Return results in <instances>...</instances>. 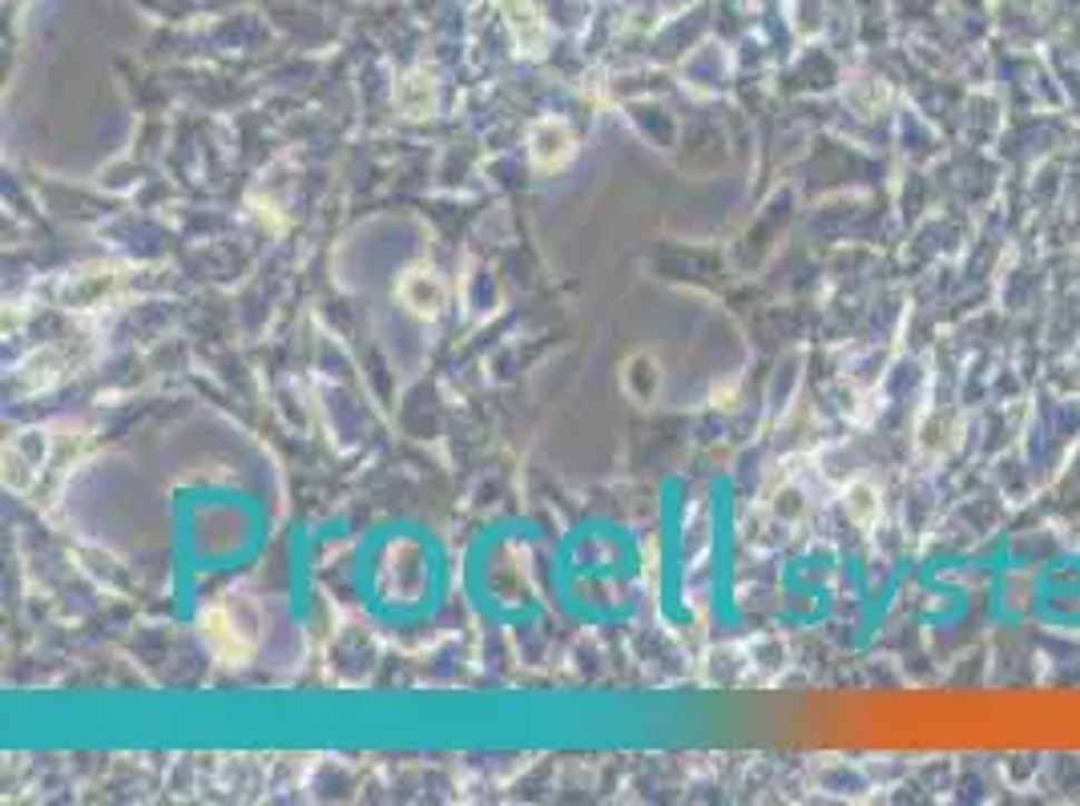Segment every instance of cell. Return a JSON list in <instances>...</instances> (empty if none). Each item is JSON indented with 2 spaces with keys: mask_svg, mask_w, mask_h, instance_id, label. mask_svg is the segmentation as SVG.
<instances>
[{
  "mask_svg": "<svg viewBox=\"0 0 1080 806\" xmlns=\"http://www.w3.org/2000/svg\"><path fill=\"white\" fill-rule=\"evenodd\" d=\"M960 435H964L960 415L932 412V415H923L920 427H915V448H920L923 460H948L955 448H960Z\"/></svg>",
  "mask_w": 1080,
  "mask_h": 806,
  "instance_id": "obj_4",
  "label": "cell"
},
{
  "mask_svg": "<svg viewBox=\"0 0 1080 806\" xmlns=\"http://www.w3.org/2000/svg\"><path fill=\"white\" fill-rule=\"evenodd\" d=\"M400 298L415 318H435L448 303V287L432 266H412V271L400 278Z\"/></svg>",
  "mask_w": 1080,
  "mask_h": 806,
  "instance_id": "obj_3",
  "label": "cell"
},
{
  "mask_svg": "<svg viewBox=\"0 0 1080 806\" xmlns=\"http://www.w3.org/2000/svg\"><path fill=\"white\" fill-rule=\"evenodd\" d=\"M572 154H577V138H572V129L564 121H557V117H540L537 126L529 129V161L537 170L544 174L561 170V166L572 161Z\"/></svg>",
  "mask_w": 1080,
  "mask_h": 806,
  "instance_id": "obj_2",
  "label": "cell"
},
{
  "mask_svg": "<svg viewBox=\"0 0 1080 806\" xmlns=\"http://www.w3.org/2000/svg\"><path fill=\"white\" fill-rule=\"evenodd\" d=\"M843 101H847L858 117H880L883 109L895 101V94H891V86L883 81V77L858 73V77H851L847 86H843Z\"/></svg>",
  "mask_w": 1080,
  "mask_h": 806,
  "instance_id": "obj_6",
  "label": "cell"
},
{
  "mask_svg": "<svg viewBox=\"0 0 1080 806\" xmlns=\"http://www.w3.org/2000/svg\"><path fill=\"white\" fill-rule=\"evenodd\" d=\"M117 287H121V275H114V271H81V275H69L61 283V303L69 311L106 307V298Z\"/></svg>",
  "mask_w": 1080,
  "mask_h": 806,
  "instance_id": "obj_5",
  "label": "cell"
},
{
  "mask_svg": "<svg viewBox=\"0 0 1080 806\" xmlns=\"http://www.w3.org/2000/svg\"><path fill=\"white\" fill-rule=\"evenodd\" d=\"M202 637L218 661L226 666H243L255 653L258 637H255V613L246 601H234V597H223V601L206 604L202 613Z\"/></svg>",
  "mask_w": 1080,
  "mask_h": 806,
  "instance_id": "obj_1",
  "label": "cell"
},
{
  "mask_svg": "<svg viewBox=\"0 0 1080 806\" xmlns=\"http://www.w3.org/2000/svg\"><path fill=\"white\" fill-rule=\"evenodd\" d=\"M504 12H509V29H512V37H517V49L520 53L537 57L540 49H544V21L537 17L532 0H509Z\"/></svg>",
  "mask_w": 1080,
  "mask_h": 806,
  "instance_id": "obj_7",
  "label": "cell"
},
{
  "mask_svg": "<svg viewBox=\"0 0 1080 806\" xmlns=\"http://www.w3.org/2000/svg\"><path fill=\"white\" fill-rule=\"evenodd\" d=\"M395 109H400L403 117H432L435 86L424 69H420V73H408L400 86H395Z\"/></svg>",
  "mask_w": 1080,
  "mask_h": 806,
  "instance_id": "obj_8",
  "label": "cell"
},
{
  "mask_svg": "<svg viewBox=\"0 0 1080 806\" xmlns=\"http://www.w3.org/2000/svg\"><path fill=\"white\" fill-rule=\"evenodd\" d=\"M843 509H847V517L855 520L858 529L880 524V517H883L880 484H871V480H855V484H847V492H843Z\"/></svg>",
  "mask_w": 1080,
  "mask_h": 806,
  "instance_id": "obj_9",
  "label": "cell"
}]
</instances>
